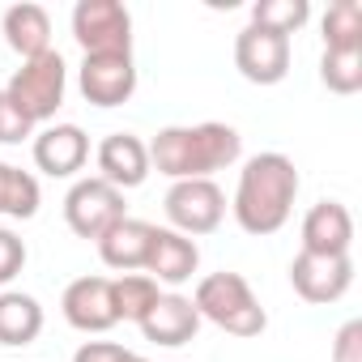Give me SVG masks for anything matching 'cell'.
Listing matches in <instances>:
<instances>
[{
    "label": "cell",
    "mask_w": 362,
    "mask_h": 362,
    "mask_svg": "<svg viewBox=\"0 0 362 362\" xmlns=\"http://www.w3.org/2000/svg\"><path fill=\"white\" fill-rule=\"evenodd\" d=\"M298 197V166L286 153H256L239 170V188H235V222L247 235H277Z\"/></svg>",
    "instance_id": "obj_1"
},
{
    "label": "cell",
    "mask_w": 362,
    "mask_h": 362,
    "mask_svg": "<svg viewBox=\"0 0 362 362\" xmlns=\"http://www.w3.org/2000/svg\"><path fill=\"white\" fill-rule=\"evenodd\" d=\"M243 153V136L230 124H192L162 128L149 141V166H158L170 184L179 179H209L214 170L235 166Z\"/></svg>",
    "instance_id": "obj_2"
},
{
    "label": "cell",
    "mask_w": 362,
    "mask_h": 362,
    "mask_svg": "<svg viewBox=\"0 0 362 362\" xmlns=\"http://www.w3.org/2000/svg\"><path fill=\"white\" fill-rule=\"evenodd\" d=\"M192 307H197L201 320L218 324L230 337H260L269 328V315H264L260 298L252 294L247 277H239V273H209V277H201V286L192 294Z\"/></svg>",
    "instance_id": "obj_3"
},
{
    "label": "cell",
    "mask_w": 362,
    "mask_h": 362,
    "mask_svg": "<svg viewBox=\"0 0 362 362\" xmlns=\"http://www.w3.org/2000/svg\"><path fill=\"white\" fill-rule=\"evenodd\" d=\"M64 90H69V69H64V56L60 52H43L35 60H22V69L5 86V94L18 103V111L30 124H47L60 111Z\"/></svg>",
    "instance_id": "obj_4"
},
{
    "label": "cell",
    "mask_w": 362,
    "mask_h": 362,
    "mask_svg": "<svg viewBox=\"0 0 362 362\" xmlns=\"http://www.w3.org/2000/svg\"><path fill=\"white\" fill-rule=\"evenodd\" d=\"M73 39L86 56H132V18L119 0H81L73 9Z\"/></svg>",
    "instance_id": "obj_5"
},
{
    "label": "cell",
    "mask_w": 362,
    "mask_h": 362,
    "mask_svg": "<svg viewBox=\"0 0 362 362\" xmlns=\"http://www.w3.org/2000/svg\"><path fill=\"white\" fill-rule=\"evenodd\" d=\"M166 218H170V230L179 235H214L226 218V197L214 179H179L166 192Z\"/></svg>",
    "instance_id": "obj_6"
},
{
    "label": "cell",
    "mask_w": 362,
    "mask_h": 362,
    "mask_svg": "<svg viewBox=\"0 0 362 362\" xmlns=\"http://www.w3.org/2000/svg\"><path fill=\"white\" fill-rule=\"evenodd\" d=\"M119 218H128L124 214V192L111 188L107 179H98V175L94 179H77V184L69 188V197H64V222L81 239L98 243Z\"/></svg>",
    "instance_id": "obj_7"
},
{
    "label": "cell",
    "mask_w": 362,
    "mask_h": 362,
    "mask_svg": "<svg viewBox=\"0 0 362 362\" xmlns=\"http://www.w3.org/2000/svg\"><path fill=\"white\" fill-rule=\"evenodd\" d=\"M235 69L252 86H277L290 73V39L264 30V26H243L235 39Z\"/></svg>",
    "instance_id": "obj_8"
},
{
    "label": "cell",
    "mask_w": 362,
    "mask_h": 362,
    "mask_svg": "<svg viewBox=\"0 0 362 362\" xmlns=\"http://www.w3.org/2000/svg\"><path fill=\"white\" fill-rule=\"evenodd\" d=\"M290 286L303 303H337L354 286V260L349 256H315L298 252L290 260Z\"/></svg>",
    "instance_id": "obj_9"
},
{
    "label": "cell",
    "mask_w": 362,
    "mask_h": 362,
    "mask_svg": "<svg viewBox=\"0 0 362 362\" xmlns=\"http://www.w3.org/2000/svg\"><path fill=\"white\" fill-rule=\"evenodd\" d=\"M77 86L94 107H119L136 94V64L132 56H86L77 69Z\"/></svg>",
    "instance_id": "obj_10"
},
{
    "label": "cell",
    "mask_w": 362,
    "mask_h": 362,
    "mask_svg": "<svg viewBox=\"0 0 362 362\" xmlns=\"http://www.w3.org/2000/svg\"><path fill=\"white\" fill-rule=\"evenodd\" d=\"M197 269H201V247H197V239L179 235V230H170V226H153L149 256H145V277H153V281H162V286H184Z\"/></svg>",
    "instance_id": "obj_11"
},
{
    "label": "cell",
    "mask_w": 362,
    "mask_h": 362,
    "mask_svg": "<svg viewBox=\"0 0 362 362\" xmlns=\"http://www.w3.org/2000/svg\"><path fill=\"white\" fill-rule=\"evenodd\" d=\"M60 307H64V320L77 332H107V328L119 324L115 303H111V277H77V281H69Z\"/></svg>",
    "instance_id": "obj_12"
},
{
    "label": "cell",
    "mask_w": 362,
    "mask_h": 362,
    "mask_svg": "<svg viewBox=\"0 0 362 362\" xmlns=\"http://www.w3.org/2000/svg\"><path fill=\"white\" fill-rule=\"evenodd\" d=\"M98 179H107L111 188H141L149 175V145L136 132H111L98 145Z\"/></svg>",
    "instance_id": "obj_13"
},
{
    "label": "cell",
    "mask_w": 362,
    "mask_h": 362,
    "mask_svg": "<svg viewBox=\"0 0 362 362\" xmlns=\"http://www.w3.org/2000/svg\"><path fill=\"white\" fill-rule=\"evenodd\" d=\"M90 158V136L77 124H52L35 136V166L52 179H69L86 166Z\"/></svg>",
    "instance_id": "obj_14"
},
{
    "label": "cell",
    "mask_w": 362,
    "mask_h": 362,
    "mask_svg": "<svg viewBox=\"0 0 362 362\" xmlns=\"http://www.w3.org/2000/svg\"><path fill=\"white\" fill-rule=\"evenodd\" d=\"M354 247V218L341 201H320L303 218V252L315 256H349Z\"/></svg>",
    "instance_id": "obj_15"
},
{
    "label": "cell",
    "mask_w": 362,
    "mask_h": 362,
    "mask_svg": "<svg viewBox=\"0 0 362 362\" xmlns=\"http://www.w3.org/2000/svg\"><path fill=\"white\" fill-rule=\"evenodd\" d=\"M201 328V315L192 307V298L184 294H158V303L141 315V332L153 345H188Z\"/></svg>",
    "instance_id": "obj_16"
},
{
    "label": "cell",
    "mask_w": 362,
    "mask_h": 362,
    "mask_svg": "<svg viewBox=\"0 0 362 362\" xmlns=\"http://www.w3.org/2000/svg\"><path fill=\"white\" fill-rule=\"evenodd\" d=\"M149 239H153V226H149V222H141V218H119V222L98 239V256H103L107 269L136 273V269H145Z\"/></svg>",
    "instance_id": "obj_17"
},
{
    "label": "cell",
    "mask_w": 362,
    "mask_h": 362,
    "mask_svg": "<svg viewBox=\"0 0 362 362\" xmlns=\"http://www.w3.org/2000/svg\"><path fill=\"white\" fill-rule=\"evenodd\" d=\"M0 26H5V43L22 60L52 52V18L43 5H13V9H5V22Z\"/></svg>",
    "instance_id": "obj_18"
},
{
    "label": "cell",
    "mask_w": 362,
    "mask_h": 362,
    "mask_svg": "<svg viewBox=\"0 0 362 362\" xmlns=\"http://www.w3.org/2000/svg\"><path fill=\"white\" fill-rule=\"evenodd\" d=\"M43 332V307L35 294H22V290H5L0 294V345H30L35 337Z\"/></svg>",
    "instance_id": "obj_19"
},
{
    "label": "cell",
    "mask_w": 362,
    "mask_h": 362,
    "mask_svg": "<svg viewBox=\"0 0 362 362\" xmlns=\"http://www.w3.org/2000/svg\"><path fill=\"white\" fill-rule=\"evenodd\" d=\"M0 214L18 218V222L39 214V179L30 170H18L9 162H0Z\"/></svg>",
    "instance_id": "obj_20"
},
{
    "label": "cell",
    "mask_w": 362,
    "mask_h": 362,
    "mask_svg": "<svg viewBox=\"0 0 362 362\" xmlns=\"http://www.w3.org/2000/svg\"><path fill=\"white\" fill-rule=\"evenodd\" d=\"M320 81L332 94H358L362 90V47H324Z\"/></svg>",
    "instance_id": "obj_21"
},
{
    "label": "cell",
    "mask_w": 362,
    "mask_h": 362,
    "mask_svg": "<svg viewBox=\"0 0 362 362\" xmlns=\"http://www.w3.org/2000/svg\"><path fill=\"white\" fill-rule=\"evenodd\" d=\"M158 281L153 277H145V273H124V277H115L111 281V303H115V315L119 320H132V324H141V315L158 303Z\"/></svg>",
    "instance_id": "obj_22"
},
{
    "label": "cell",
    "mask_w": 362,
    "mask_h": 362,
    "mask_svg": "<svg viewBox=\"0 0 362 362\" xmlns=\"http://www.w3.org/2000/svg\"><path fill=\"white\" fill-rule=\"evenodd\" d=\"M307 18H311L307 0H256V5H252V26H264V30H273L281 39L303 30Z\"/></svg>",
    "instance_id": "obj_23"
},
{
    "label": "cell",
    "mask_w": 362,
    "mask_h": 362,
    "mask_svg": "<svg viewBox=\"0 0 362 362\" xmlns=\"http://www.w3.org/2000/svg\"><path fill=\"white\" fill-rule=\"evenodd\" d=\"M324 47H362V5L337 0L324 13Z\"/></svg>",
    "instance_id": "obj_24"
},
{
    "label": "cell",
    "mask_w": 362,
    "mask_h": 362,
    "mask_svg": "<svg viewBox=\"0 0 362 362\" xmlns=\"http://www.w3.org/2000/svg\"><path fill=\"white\" fill-rule=\"evenodd\" d=\"M26 136H35V124L18 111V103L0 90V145H22Z\"/></svg>",
    "instance_id": "obj_25"
},
{
    "label": "cell",
    "mask_w": 362,
    "mask_h": 362,
    "mask_svg": "<svg viewBox=\"0 0 362 362\" xmlns=\"http://www.w3.org/2000/svg\"><path fill=\"white\" fill-rule=\"evenodd\" d=\"M22 269H26V243L0 226V286H9Z\"/></svg>",
    "instance_id": "obj_26"
},
{
    "label": "cell",
    "mask_w": 362,
    "mask_h": 362,
    "mask_svg": "<svg viewBox=\"0 0 362 362\" xmlns=\"http://www.w3.org/2000/svg\"><path fill=\"white\" fill-rule=\"evenodd\" d=\"M332 362H362V320H349L332 341Z\"/></svg>",
    "instance_id": "obj_27"
},
{
    "label": "cell",
    "mask_w": 362,
    "mask_h": 362,
    "mask_svg": "<svg viewBox=\"0 0 362 362\" xmlns=\"http://www.w3.org/2000/svg\"><path fill=\"white\" fill-rule=\"evenodd\" d=\"M136 354L132 349H124V345H115V341H86L77 354H73V362H132Z\"/></svg>",
    "instance_id": "obj_28"
},
{
    "label": "cell",
    "mask_w": 362,
    "mask_h": 362,
    "mask_svg": "<svg viewBox=\"0 0 362 362\" xmlns=\"http://www.w3.org/2000/svg\"><path fill=\"white\" fill-rule=\"evenodd\" d=\"M132 362H145V358H132Z\"/></svg>",
    "instance_id": "obj_29"
}]
</instances>
